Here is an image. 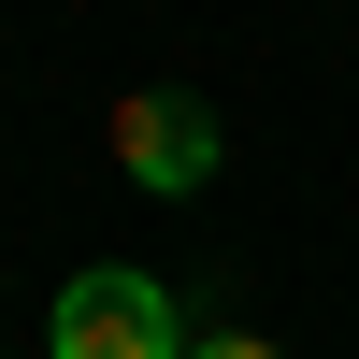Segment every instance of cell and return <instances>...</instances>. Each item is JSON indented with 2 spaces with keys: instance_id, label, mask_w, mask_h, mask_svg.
Masks as SVG:
<instances>
[{
  "instance_id": "obj_2",
  "label": "cell",
  "mask_w": 359,
  "mask_h": 359,
  "mask_svg": "<svg viewBox=\"0 0 359 359\" xmlns=\"http://www.w3.org/2000/svg\"><path fill=\"white\" fill-rule=\"evenodd\" d=\"M115 158H130V187L187 201L201 172H216V115H201L187 86H144V101H115Z\"/></svg>"
},
{
  "instance_id": "obj_1",
  "label": "cell",
  "mask_w": 359,
  "mask_h": 359,
  "mask_svg": "<svg viewBox=\"0 0 359 359\" xmlns=\"http://www.w3.org/2000/svg\"><path fill=\"white\" fill-rule=\"evenodd\" d=\"M57 359H187L172 287H158V273H130V259L72 273V287H57Z\"/></svg>"
},
{
  "instance_id": "obj_3",
  "label": "cell",
  "mask_w": 359,
  "mask_h": 359,
  "mask_svg": "<svg viewBox=\"0 0 359 359\" xmlns=\"http://www.w3.org/2000/svg\"><path fill=\"white\" fill-rule=\"evenodd\" d=\"M187 359H287V345H259V331H201Z\"/></svg>"
}]
</instances>
